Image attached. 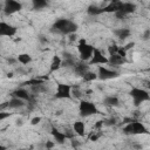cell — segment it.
Instances as JSON below:
<instances>
[{
    "label": "cell",
    "mask_w": 150,
    "mask_h": 150,
    "mask_svg": "<svg viewBox=\"0 0 150 150\" xmlns=\"http://www.w3.org/2000/svg\"><path fill=\"white\" fill-rule=\"evenodd\" d=\"M53 29L56 30L60 34H64V35H70L76 33L77 30V25L68 19H57L54 25H53Z\"/></svg>",
    "instance_id": "6da1fadb"
},
{
    "label": "cell",
    "mask_w": 150,
    "mask_h": 150,
    "mask_svg": "<svg viewBox=\"0 0 150 150\" xmlns=\"http://www.w3.org/2000/svg\"><path fill=\"white\" fill-rule=\"evenodd\" d=\"M77 50L80 53V60L86 62V61L91 60L95 48L91 45H88L84 39H80V41L77 43Z\"/></svg>",
    "instance_id": "7a4b0ae2"
},
{
    "label": "cell",
    "mask_w": 150,
    "mask_h": 150,
    "mask_svg": "<svg viewBox=\"0 0 150 150\" xmlns=\"http://www.w3.org/2000/svg\"><path fill=\"white\" fill-rule=\"evenodd\" d=\"M122 131L127 135H143V134H148V129L145 128V125L138 121H132L128 124H125L122 129Z\"/></svg>",
    "instance_id": "3957f363"
},
{
    "label": "cell",
    "mask_w": 150,
    "mask_h": 150,
    "mask_svg": "<svg viewBox=\"0 0 150 150\" xmlns=\"http://www.w3.org/2000/svg\"><path fill=\"white\" fill-rule=\"evenodd\" d=\"M129 94L132 98L134 105H136V107H138L141 103L150 100V94L145 89H142V88H132Z\"/></svg>",
    "instance_id": "277c9868"
},
{
    "label": "cell",
    "mask_w": 150,
    "mask_h": 150,
    "mask_svg": "<svg viewBox=\"0 0 150 150\" xmlns=\"http://www.w3.org/2000/svg\"><path fill=\"white\" fill-rule=\"evenodd\" d=\"M79 110H80V115L82 117H88V116H91V115H95L98 112V109H97L95 103L89 102V101H84V100L80 101Z\"/></svg>",
    "instance_id": "5b68a950"
},
{
    "label": "cell",
    "mask_w": 150,
    "mask_h": 150,
    "mask_svg": "<svg viewBox=\"0 0 150 150\" xmlns=\"http://www.w3.org/2000/svg\"><path fill=\"white\" fill-rule=\"evenodd\" d=\"M54 97L55 98H60V100L71 98V86L66 84V83H57Z\"/></svg>",
    "instance_id": "8992f818"
},
{
    "label": "cell",
    "mask_w": 150,
    "mask_h": 150,
    "mask_svg": "<svg viewBox=\"0 0 150 150\" xmlns=\"http://www.w3.org/2000/svg\"><path fill=\"white\" fill-rule=\"evenodd\" d=\"M12 97H16V98H20V100H22V101H25V102H28L29 104H34V102H35V100H34V96L32 95V94H29L26 89H23V88H18V89H15L14 91H12Z\"/></svg>",
    "instance_id": "52a82bcc"
},
{
    "label": "cell",
    "mask_w": 150,
    "mask_h": 150,
    "mask_svg": "<svg viewBox=\"0 0 150 150\" xmlns=\"http://www.w3.org/2000/svg\"><path fill=\"white\" fill-rule=\"evenodd\" d=\"M97 75H98V79L100 80H111V79H116L118 77V71L116 70H112V69H109V68H105L103 66H100L98 67V71H97Z\"/></svg>",
    "instance_id": "ba28073f"
},
{
    "label": "cell",
    "mask_w": 150,
    "mask_h": 150,
    "mask_svg": "<svg viewBox=\"0 0 150 150\" xmlns=\"http://www.w3.org/2000/svg\"><path fill=\"white\" fill-rule=\"evenodd\" d=\"M135 11H136V5L135 4H132V2H122L121 9L117 13H115V15L120 19H123L124 16H127L130 13H134Z\"/></svg>",
    "instance_id": "9c48e42d"
},
{
    "label": "cell",
    "mask_w": 150,
    "mask_h": 150,
    "mask_svg": "<svg viewBox=\"0 0 150 150\" xmlns=\"http://www.w3.org/2000/svg\"><path fill=\"white\" fill-rule=\"evenodd\" d=\"M108 63H109V59L107 56H104L100 49L95 48L93 57L89 61V66H93V64H108Z\"/></svg>",
    "instance_id": "30bf717a"
},
{
    "label": "cell",
    "mask_w": 150,
    "mask_h": 150,
    "mask_svg": "<svg viewBox=\"0 0 150 150\" xmlns=\"http://www.w3.org/2000/svg\"><path fill=\"white\" fill-rule=\"evenodd\" d=\"M22 8V5L19 1L15 0H7L5 1V6H4V12L7 15H11L15 12H19Z\"/></svg>",
    "instance_id": "8fae6325"
},
{
    "label": "cell",
    "mask_w": 150,
    "mask_h": 150,
    "mask_svg": "<svg viewBox=\"0 0 150 150\" xmlns=\"http://www.w3.org/2000/svg\"><path fill=\"white\" fill-rule=\"evenodd\" d=\"M18 32V28L7 23V22H0V35L1 36H14Z\"/></svg>",
    "instance_id": "7c38bea8"
},
{
    "label": "cell",
    "mask_w": 150,
    "mask_h": 150,
    "mask_svg": "<svg viewBox=\"0 0 150 150\" xmlns=\"http://www.w3.org/2000/svg\"><path fill=\"white\" fill-rule=\"evenodd\" d=\"M50 134H52L53 138L55 139V142L59 143V144H63V143L66 142V139L68 138L67 135H66V132H62V131L57 130L55 127H52V129H50Z\"/></svg>",
    "instance_id": "4fadbf2b"
},
{
    "label": "cell",
    "mask_w": 150,
    "mask_h": 150,
    "mask_svg": "<svg viewBox=\"0 0 150 150\" xmlns=\"http://www.w3.org/2000/svg\"><path fill=\"white\" fill-rule=\"evenodd\" d=\"M25 101L20 100V98H16V97H12L6 104H2L1 108H5V107H8L11 109H19V108H22L25 107Z\"/></svg>",
    "instance_id": "5bb4252c"
},
{
    "label": "cell",
    "mask_w": 150,
    "mask_h": 150,
    "mask_svg": "<svg viewBox=\"0 0 150 150\" xmlns=\"http://www.w3.org/2000/svg\"><path fill=\"white\" fill-rule=\"evenodd\" d=\"M73 69H74L75 74H77V75H80V76H83L87 71H89V64L84 63L83 61H81V62H76V64L74 66Z\"/></svg>",
    "instance_id": "9a60e30c"
},
{
    "label": "cell",
    "mask_w": 150,
    "mask_h": 150,
    "mask_svg": "<svg viewBox=\"0 0 150 150\" xmlns=\"http://www.w3.org/2000/svg\"><path fill=\"white\" fill-rule=\"evenodd\" d=\"M73 131L80 136V137H83L86 135V125L82 121H76L73 123Z\"/></svg>",
    "instance_id": "2e32d148"
},
{
    "label": "cell",
    "mask_w": 150,
    "mask_h": 150,
    "mask_svg": "<svg viewBox=\"0 0 150 150\" xmlns=\"http://www.w3.org/2000/svg\"><path fill=\"white\" fill-rule=\"evenodd\" d=\"M121 5L122 2L121 1H114V2H110L109 5H107L105 7H103V13H117L120 9H121Z\"/></svg>",
    "instance_id": "e0dca14e"
},
{
    "label": "cell",
    "mask_w": 150,
    "mask_h": 150,
    "mask_svg": "<svg viewBox=\"0 0 150 150\" xmlns=\"http://www.w3.org/2000/svg\"><path fill=\"white\" fill-rule=\"evenodd\" d=\"M61 67H62V59L57 55H54L53 60H52V63L49 66V73H54V71L59 70Z\"/></svg>",
    "instance_id": "ac0fdd59"
},
{
    "label": "cell",
    "mask_w": 150,
    "mask_h": 150,
    "mask_svg": "<svg viewBox=\"0 0 150 150\" xmlns=\"http://www.w3.org/2000/svg\"><path fill=\"white\" fill-rule=\"evenodd\" d=\"M114 34L120 40H125L127 38H129L131 35V30L129 28H117L114 30Z\"/></svg>",
    "instance_id": "d6986e66"
},
{
    "label": "cell",
    "mask_w": 150,
    "mask_h": 150,
    "mask_svg": "<svg viewBox=\"0 0 150 150\" xmlns=\"http://www.w3.org/2000/svg\"><path fill=\"white\" fill-rule=\"evenodd\" d=\"M108 59H109V63H108V64H110V66H115V67H117V66H122L123 63L127 62V59H123V57L120 56L118 54H116V55H111V56H109Z\"/></svg>",
    "instance_id": "ffe728a7"
},
{
    "label": "cell",
    "mask_w": 150,
    "mask_h": 150,
    "mask_svg": "<svg viewBox=\"0 0 150 150\" xmlns=\"http://www.w3.org/2000/svg\"><path fill=\"white\" fill-rule=\"evenodd\" d=\"M103 104L107 107H117L120 104V101L116 96H107L103 100Z\"/></svg>",
    "instance_id": "44dd1931"
},
{
    "label": "cell",
    "mask_w": 150,
    "mask_h": 150,
    "mask_svg": "<svg viewBox=\"0 0 150 150\" xmlns=\"http://www.w3.org/2000/svg\"><path fill=\"white\" fill-rule=\"evenodd\" d=\"M18 62H20L21 64H28L32 62V56L27 53H22V54H19L18 57H16Z\"/></svg>",
    "instance_id": "7402d4cb"
},
{
    "label": "cell",
    "mask_w": 150,
    "mask_h": 150,
    "mask_svg": "<svg viewBox=\"0 0 150 150\" xmlns=\"http://www.w3.org/2000/svg\"><path fill=\"white\" fill-rule=\"evenodd\" d=\"M87 13H88L89 15H100V14L103 13V7H97V6H95V5H91V6L88 7Z\"/></svg>",
    "instance_id": "603a6c76"
},
{
    "label": "cell",
    "mask_w": 150,
    "mask_h": 150,
    "mask_svg": "<svg viewBox=\"0 0 150 150\" xmlns=\"http://www.w3.org/2000/svg\"><path fill=\"white\" fill-rule=\"evenodd\" d=\"M82 77H83V80H84L86 82H91V81H95L96 79H98V75H97L96 73L89 70V71H87Z\"/></svg>",
    "instance_id": "cb8c5ba5"
},
{
    "label": "cell",
    "mask_w": 150,
    "mask_h": 150,
    "mask_svg": "<svg viewBox=\"0 0 150 150\" xmlns=\"http://www.w3.org/2000/svg\"><path fill=\"white\" fill-rule=\"evenodd\" d=\"M48 6V2L45 0H34L33 1V8L34 9H43Z\"/></svg>",
    "instance_id": "d4e9b609"
},
{
    "label": "cell",
    "mask_w": 150,
    "mask_h": 150,
    "mask_svg": "<svg viewBox=\"0 0 150 150\" xmlns=\"http://www.w3.org/2000/svg\"><path fill=\"white\" fill-rule=\"evenodd\" d=\"M30 88H32V91H33V93H35V94L45 93V91L47 90V88H46L45 83H43V84H39V86H33V87H30Z\"/></svg>",
    "instance_id": "484cf974"
},
{
    "label": "cell",
    "mask_w": 150,
    "mask_h": 150,
    "mask_svg": "<svg viewBox=\"0 0 150 150\" xmlns=\"http://www.w3.org/2000/svg\"><path fill=\"white\" fill-rule=\"evenodd\" d=\"M118 49H120V47H118L117 45H110V46L108 47L109 56H111V55H116V54L118 53Z\"/></svg>",
    "instance_id": "4316f807"
},
{
    "label": "cell",
    "mask_w": 150,
    "mask_h": 150,
    "mask_svg": "<svg viewBox=\"0 0 150 150\" xmlns=\"http://www.w3.org/2000/svg\"><path fill=\"white\" fill-rule=\"evenodd\" d=\"M101 136H102V132L101 131H91V135H90V138L89 139L91 142H96Z\"/></svg>",
    "instance_id": "83f0119b"
},
{
    "label": "cell",
    "mask_w": 150,
    "mask_h": 150,
    "mask_svg": "<svg viewBox=\"0 0 150 150\" xmlns=\"http://www.w3.org/2000/svg\"><path fill=\"white\" fill-rule=\"evenodd\" d=\"M103 125H104V120H98L94 124V130L95 131H101V129L103 128Z\"/></svg>",
    "instance_id": "f1b7e54d"
},
{
    "label": "cell",
    "mask_w": 150,
    "mask_h": 150,
    "mask_svg": "<svg viewBox=\"0 0 150 150\" xmlns=\"http://www.w3.org/2000/svg\"><path fill=\"white\" fill-rule=\"evenodd\" d=\"M40 122H41V117H40V116H36V117H34V118L30 120V124H32V125H36V124H39Z\"/></svg>",
    "instance_id": "f546056e"
},
{
    "label": "cell",
    "mask_w": 150,
    "mask_h": 150,
    "mask_svg": "<svg viewBox=\"0 0 150 150\" xmlns=\"http://www.w3.org/2000/svg\"><path fill=\"white\" fill-rule=\"evenodd\" d=\"M116 123L115 118H109V120H104V125H114Z\"/></svg>",
    "instance_id": "4dcf8cb0"
},
{
    "label": "cell",
    "mask_w": 150,
    "mask_h": 150,
    "mask_svg": "<svg viewBox=\"0 0 150 150\" xmlns=\"http://www.w3.org/2000/svg\"><path fill=\"white\" fill-rule=\"evenodd\" d=\"M54 145H55V143H54V142H52V141H47V142H46V144H45V146H46V149H47V150L53 149V148H54Z\"/></svg>",
    "instance_id": "1f68e13d"
},
{
    "label": "cell",
    "mask_w": 150,
    "mask_h": 150,
    "mask_svg": "<svg viewBox=\"0 0 150 150\" xmlns=\"http://www.w3.org/2000/svg\"><path fill=\"white\" fill-rule=\"evenodd\" d=\"M143 40L144 41H146V40H149L150 39V29H145L144 30V33H143Z\"/></svg>",
    "instance_id": "d6a6232c"
},
{
    "label": "cell",
    "mask_w": 150,
    "mask_h": 150,
    "mask_svg": "<svg viewBox=\"0 0 150 150\" xmlns=\"http://www.w3.org/2000/svg\"><path fill=\"white\" fill-rule=\"evenodd\" d=\"M9 112H0V121H4L6 117H9Z\"/></svg>",
    "instance_id": "836d02e7"
},
{
    "label": "cell",
    "mask_w": 150,
    "mask_h": 150,
    "mask_svg": "<svg viewBox=\"0 0 150 150\" xmlns=\"http://www.w3.org/2000/svg\"><path fill=\"white\" fill-rule=\"evenodd\" d=\"M134 46H135V42H130V43H128V45H125V46H124L123 48H124V49H125V50L128 52V50H129V49H131V48H132Z\"/></svg>",
    "instance_id": "e575fe53"
},
{
    "label": "cell",
    "mask_w": 150,
    "mask_h": 150,
    "mask_svg": "<svg viewBox=\"0 0 150 150\" xmlns=\"http://www.w3.org/2000/svg\"><path fill=\"white\" fill-rule=\"evenodd\" d=\"M68 36H69V40H70V41H75L76 38H77V35H76L75 33H74V34H70V35H68Z\"/></svg>",
    "instance_id": "d590c367"
},
{
    "label": "cell",
    "mask_w": 150,
    "mask_h": 150,
    "mask_svg": "<svg viewBox=\"0 0 150 150\" xmlns=\"http://www.w3.org/2000/svg\"><path fill=\"white\" fill-rule=\"evenodd\" d=\"M134 148L137 149V150H139V149H142V145L141 144H134Z\"/></svg>",
    "instance_id": "8d00e7d4"
},
{
    "label": "cell",
    "mask_w": 150,
    "mask_h": 150,
    "mask_svg": "<svg viewBox=\"0 0 150 150\" xmlns=\"http://www.w3.org/2000/svg\"><path fill=\"white\" fill-rule=\"evenodd\" d=\"M7 76H8V77H12V76H13V74H12V73H8V74H7Z\"/></svg>",
    "instance_id": "74e56055"
},
{
    "label": "cell",
    "mask_w": 150,
    "mask_h": 150,
    "mask_svg": "<svg viewBox=\"0 0 150 150\" xmlns=\"http://www.w3.org/2000/svg\"><path fill=\"white\" fill-rule=\"evenodd\" d=\"M0 150H6V148H5L4 145H1V146H0Z\"/></svg>",
    "instance_id": "f35d334b"
},
{
    "label": "cell",
    "mask_w": 150,
    "mask_h": 150,
    "mask_svg": "<svg viewBox=\"0 0 150 150\" xmlns=\"http://www.w3.org/2000/svg\"><path fill=\"white\" fill-rule=\"evenodd\" d=\"M149 9H150V4H149Z\"/></svg>",
    "instance_id": "ab89813d"
}]
</instances>
